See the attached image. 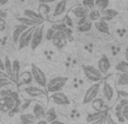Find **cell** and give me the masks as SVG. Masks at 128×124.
Instances as JSON below:
<instances>
[{
  "instance_id": "obj_1",
  "label": "cell",
  "mask_w": 128,
  "mask_h": 124,
  "mask_svg": "<svg viewBox=\"0 0 128 124\" xmlns=\"http://www.w3.org/2000/svg\"><path fill=\"white\" fill-rule=\"evenodd\" d=\"M68 82V78L66 77H54L51 80H48L46 84V90L47 93H58V91H62L64 86Z\"/></svg>"
},
{
  "instance_id": "obj_2",
  "label": "cell",
  "mask_w": 128,
  "mask_h": 124,
  "mask_svg": "<svg viewBox=\"0 0 128 124\" xmlns=\"http://www.w3.org/2000/svg\"><path fill=\"white\" fill-rule=\"evenodd\" d=\"M30 73H32V77H33V80L38 85V87H40V88L46 87V84H47L46 75H45V72L40 67L32 63L30 64Z\"/></svg>"
},
{
  "instance_id": "obj_3",
  "label": "cell",
  "mask_w": 128,
  "mask_h": 124,
  "mask_svg": "<svg viewBox=\"0 0 128 124\" xmlns=\"http://www.w3.org/2000/svg\"><path fill=\"white\" fill-rule=\"evenodd\" d=\"M83 70V75L86 78H88V80L92 81L93 84L96 82H101V80L104 79V75L99 71L98 68H94L93 66H83L82 67Z\"/></svg>"
},
{
  "instance_id": "obj_4",
  "label": "cell",
  "mask_w": 128,
  "mask_h": 124,
  "mask_svg": "<svg viewBox=\"0 0 128 124\" xmlns=\"http://www.w3.org/2000/svg\"><path fill=\"white\" fill-rule=\"evenodd\" d=\"M20 100L14 99L10 96H2L0 98V112L2 113H10L15 107H19Z\"/></svg>"
},
{
  "instance_id": "obj_5",
  "label": "cell",
  "mask_w": 128,
  "mask_h": 124,
  "mask_svg": "<svg viewBox=\"0 0 128 124\" xmlns=\"http://www.w3.org/2000/svg\"><path fill=\"white\" fill-rule=\"evenodd\" d=\"M45 36L44 32V24H40L35 27V31L33 32V36H32V42H30V47L32 50H36L40 44H42L43 40Z\"/></svg>"
},
{
  "instance_id": "obj_6",
  "label": "cell",
  "mask_w": 128,
  "mask_h": 124,
  "mask_svg": "<svg viewBox=\"0 0 128 124\" xmlns=\"http://www.w3.org/2000/svg\"><path fill=\"white\" fill-rule=\"evenodd\" d=\"M101 85H102L101 82H96V84L91 85V86L86 89V91L84 93V96H83V100H82V103H83L84 105L91 104V102L97 98V96L99 95L100 89H101Z\"/></svg>"
},
{
  "instance_id": "obj_7",
  "label": "cell",
  "mask_w": 128,
  "mask_h": 124,
  "mask_svg": "<svg viewBox=\"0 0 128 124\" xmlns=\"http://www.w3.org/2000/svg\"><path fill=\"white\" fill-rule=\"evenodd\" d=\"M35 27H28L24 33L20 35L19 40H18V49L19 50H22L25 47H27L28 45H30V42H32V36H33V32L35 31Z\"/></svg>"
},
{
  "instance_id": "obj_8",
  "label": "cell",
  "mask_w": 128,
  "mask_h": 124,
  "mask_svg": "<svg viewBox=\"0 0 128 124\" xmlns=\"http://www.w3.org/2000/svg\"><path fill=\"white\" fill-rule=\"evenodd\" d=\"M22 93L26 96H28L29 98H38V97H43V96H46V91L43 88L37 86H25L22 88Z\"/></svg>"
},
{
  "instance_id": "obj_9",
  "label": "cell",
  "mask_w": 128,
  "mask_h": 124,
  "mask_svg": "<svg viewBox=\"0 0 128 124\" xmlns=\"http://www.w3.org/2000/svg\"><path fill=\"white\" fill-rule=\"evenodd\" d=\"M51 100L55 105H58V106H68V105H70V98L66 96V94L62 93V91L53 93L51 95Z\"/></svg>"
},
{
  "instance_id": "obj_10",
  "label": "cell",
  "mask_w": 128,
  "mask_h": 124,
  "mask_svg": "<svg viewBox=\"0 0 128 124\" xmlns=\"http://www.w3.org/2000/svg\"><path fill=\"white\" fill-rule=\"evenodd\" d=\"M52 42L54 46H56L58 49H62L68 43V34L64 32H55L52 38Z\"/></svg>"
},
{
  "instance_id": "obj_11",
  "label": "cell",
  "mask_w": 128,
  "mask_h": 124,
  "mask_svg": "<svg viewBox=\"0 0 128 124\" xmlns=\"http://www.w3.org/2000/svg\"><path fill=\"white\" fill-rule=\"evenodd\" d=\"M111 68V62L109 60V58L106 55V54H102L101 58L98 61V69L99 71L102 73V75H106Z\"/></svg>"
},
{
  "instance_id": "obj_12",
  "label": "cell",
  "mask_w": 128,
  "mask_h": 124,
  "mask_svg": "<svg viewBox=\"0 0 128 124\" xmlns=\"http://www.w3.org/2000/svg\"><path fill=\"white\" fill-rule=\"evenodd\" d=\"M101 86H102V95H104V98L107 102H111L114 96H115V89H114V87L108 81H104Z\"/></svg>"
},
{
  "instance_id": "obj_13",
  "label": "cell",
  "mask_w": 128,
  "mask_h": 124,
  "mask_svg": "<svg viewBox=\"0 0 128 124\" xmlns=\"http://www.w3.org/2000/svg\"><path fill=\"white\" fill-rule=\"evenodd\" d=\"M66 6H68V0H58L53 9L54 17H60V16L64 15L66 11Z\"/></svg>"
},
{
  "instance_id": "obj_14",
  "label": "cell",
  "mask_w": 128,
  "mask_h": 124,
  "mask_svg": "<svg viewBox=\"0 0 128 124\" xmlns=\"http://www.w3.org/2000/svg\"><path fill=\"white\" fill-rule=\"evenodd\" d=\"M89 9H86L84 6H82V5H79V6H75L74 8L72 9V15L74 16L75 18H79V19H81V18H86L89 15Z\"/></svg>"
},
{
  "instance_id": "obj_15",
  "label": "cell",
  "mask_w": 128,
  "mask_h": 124,
  "mask_svg": "<svg viewBox=\"0 0 128 124\" xmlns=\"http://www.w3.org/2000/svg\"><path fill=\"white\" fill-rule=\"evenodd\" d=\"M45 113H46V109H45L44 105L42 103L36 102L33 106V114L37 120H43L45 117Z\"/></svg>"
},
{
  "instance_id": "obj_16",
  "label": "cell",
  "mask_w": 128,
  "mask_h": 124,
  "mask_svg": "<svg viewBox=\"0 0 128 124\" xmlns=\"http://www.w3.org/2000/svg\"><path fill=\"white\" fill-rule=\"evenodd\" d=\"M108 111L109 109H106V111H99V112H94V113H90L86 115V122H88L89 124L94 122V121L97 120H100V118L102 117H106L107 115H108Z\"/></svg>"
},
{
  "instance_id": "obj_17",
  "label": "cell",
  "mask_w": 128,
  "mask_h": 124,
  "mask_svg": "<svg viewBox=\"0 0 128 124\" xmlns=\"http://www.w3.org/2000/svg\"><path fill=\"white\" fill-rule=\"evenodd\" d=\"M11 70H12V75H11V81L17 84L18 78L20 76V62L18 60L11 61Z\"/></svg>"
},
{
  "instance_id": "obj_18",
  "label": "cell",
  "mask_w": 128,
  "mask_h": 124,
  "mask_svg": "<svg viewBox=\"0 0 128 124\" xmlns=\"http://www.w3.org/2000/svg\"><path fill=\"white\" fill-rule=\"evenodd\" d=\"M117 16H118V11L112 8H106L104 10L101 11V19L104 20V22L112 20L114 18H116Z\"/></svg>"
},
{
  "instance_id": "obj_19",
  "label": "cell",
  "mask_w": 128,
  "mask_h": 124,
  "mask_svg": "<svg viewBox=\"0 0 128 124\" xmlns=\"http://www.w3.org/2000/svg\"><path fill=\"white\" fill-rule=\"evenodd\" d=\"M91 106H92V108L94 109L96 112L109 109L108 106L106 105V102H104V99H102V98H98V97L91 102Z\"/></svg>"
},
{
  "instance_id": "obj_20",
  "label": "cell",
  "mask_w": 128,
  "mask_h": 124,
  "mask_svg": "<svg viewBox=\"0 0 128 124\" xmlns=\"http://www.w3.org/2000/svg\"><path fill=\"white\" fill-rule=\"evenodd\" d=\"M27 28H28V27L22 25V24H17L15 26V28H14V31H12V41L16 43V44L18 43V40H19L20 35H22Z\"/></svg>"
},
{
  "instance_id": "obj_21",
  "label": "cell",
  "mask_w": 128,
  "mask_h": 124,
  "mask_svg": "<svg viewBox=\"0 0 128 124\" xmlns=\"http://www.w3.org/2000/svg\"><path fill=\"white\" fill-rule=\"evenodd\" d=\"M33 81V77H32L30 71H25V72L20 73L19 78H18V85H24V86H29V84Z\"/></svg>"
},
{
  "instance_id": "obj_22",
  "label": "cell",
  "mask_w": 128,
  "mask_h": 124,
  "mask_svg": "<svg viewBox=\"0 0 128 124\" xmlns=\"http://www.w3.org/2000/svg\"><path fill=\"white\" fill-rule=\"evenodd\" d=\"M24 16L30 18V19H33V20H36V22H40V23H44V20H45V18L43 17V16H40L38 13L32 10V9H25Z\"/></svg>"
},
{
  "instance_id": "obj_23",
  "label": "cell",
  "mask_w": 128,
  "mask_h": 124,
  "mask_svg": "<svg viewBox=\"0 0 128 124\" xmlns=\"http://www.w3.org/2000/svg\"><path fill=\"white\" fill-rule=\"evenodd\" d=\"M93 25H94L96 29H97L99 33L109 34V32H110V29H109V25L107 24V22H104V20H102V19H99L98 22H94Z\"/></svg>"
},
{
  "instance_id": "obj_24",
  "label": "cell",
  "mask_w": 128,
  "mask_h": 124,
  "mask_svg": "<svg viewBox=\"0 0 128 124\" xmlns=\"http://www.w3.org/2000/svg\"><path fill=\"white\" fill-rule=\"evenodd\" d=\"M37 121L38 120L34 116L33 113H24L20 115V122L22 124H36Z\"/></svg>"
},
{
  "instance_id": "obj_25",
  "label": "cell",
  "mask_w": 128,
  "mask_h": 124,
  "mask_svg": "<svg viewBox=\"0 0 128 124\" xmlns=\"http://www.w3.org/2000/svg\"><path fill=\"white\" fill-rule=\"evenodd\" d=\"M17 22L19 23V24H22L25 25V26L27 27H34V26H38V25L43 24V23H40V22H36V20H33L30 19V18L28 17H18L17 18Z\"/></svg>"
},
{
  "instance_id": "obj_26",
  "label": "cell",
  "mask_w": 128,
  "mask_h": 124,
  "mask_svg": "<svg viewBox=\"0 0 128 124\" xmlns=\"http://www.w3.org/2000/svg\"><path fill=\"white\" fill-rule=\"evenodd\" d=\"M45 121H47L48 123L53 122V121L58 120V113H56L55 108L54 107H51V108H48L46 111V113H45V117H44Z\"/></svg>"
},
{
  "instance_id": "obj_27",
  "label": "cell",
  "mask_w": 128,
  "mask_h": 124,
  "mask_svg": "<svg viewBox=\"0 0 128 124\" xmlns=\"http://www.w3.org/2000/svg\"><path fill=\"white\" fill-rule=\"evenodd\" d=\"M116 84L119 87L128 86V72L119 73V75L117 76V79H116Z\"/></svg>"
},
{
  "instance_id": "obj_28",
  "label": "cell",
  "mask_w": 128,
  "mask_h": 124,
  "mask_svg": "<svg viewBox=\"0 0 128 124\" xmlns=\"http://www.w3.org/2000/svg\"><path fill=\"white\" fill-rule=\"evenodd\" d=\"M88 19L90 20V22H92V23L98 22L99 19H101V11L98 10L97 8L90 10L89 11V15H88Z\"/></svg>"
},
{
  "instance_id": "obj_29",
  "label": "cell",
  "mask_w": 128,
  "mask_h": 124,
  "mask_svg": "<svg viewBox=\"0 0 128 124\" xmlns=\"http://www.w3.org/2000/svg\"><path fill=\"white\" fill-rule=\"evenodd\" d=\"M52 28L55 32H64V33H66L68 35L70 34V29H68V27L66 26L64 23H55V24L52 25Z\"/></svg>"
},
{
  "instance_id": "obj_30",
  "label": "cell",
  "mask_w": 128,
  "mask_h": 124,
  "mask_svg": "<svg viewBox=\"0 0 128 124\" xmlns=\"http://www.w3.org/2000/svg\"><path fill=\"white\" fill-rule=\"evenodd\" d=\"M116 71H118L119 73H124V72H128V62L126 60H122L119 61L117 64L115 66Z\"/></svg>"
},
{
  "instance_id": "obj_31",
  "label": "cell",
  "mask_w": 128,
  "mask_h": 124,
  "mask_svg": "<svg viewBox=\"0 0 128 124\" xmlns=\"http://www.w3.org/2000/svg\"><path fill=\"white\" fill-rule=\"evenodd\" d=\"M50 13H51V7L48 6L47 4H40V6H38V14H40V16H43V17H46L47 15H50Z\"/></svg>"
},
{
  "instance_id": "obj_32",
  "label": "cell",
  "mask_w": 128,
  "mask_h": 124,
  "mask_svg": "<svg viewBox=\"0 0 128 124\" xmlns=\"http://www.w3.org/2000/svg\"><path fill=\"white\" fill-rule=\"evenodd\" d=\"M92 26H93V23L88 19L86 23H83V24H81V25L78 26V31H79L80 33H86V32L91 31Z\"/></svg>"
},
{
  "instance_id": "obj_33",
  "label": "cell",
  "mask_w": 128,
  "mask_h": 124,
  "mask_svg": "<svg viewBox=\"0 0 128 124\" xmlns=\"http://www.w3.org/2000/svg\"><path fill=\"white\" fill-rule=\"evenodd\" d=\"M4 73H6L7 76H8V78L11 80V75H12V70H11V60L8 58V56H6L4 58Z\"/></svg>"
},
{
  "instance_id": "obj_34",
  "label": "cell",
  "mask_w": 128,
  "mask_h": 124,
  "mask_svg": "<svg viewBox=\"0 0 128 124\" xmlns=\"http://www.w3.org/2000/svg\"><path fill=\"white\" fill-rule=\"evenodd\" d=\"M94 1H96V8H97L98 10L102 11L106 8H108L110 0H94Z\"/></svg>"
},
{
  "instance_id": "obj_35",
  "label": "cell",
  "mask_w": 128,
  "mask_h": 124,
  "mask_svg": "<svg viewBox=\"0 0 128 124\" xmlns=\"http://www.w3.org/2000/svg\"><path fill=\"white\" fill-rule=\"evenodd\" d=\"M82 1V6H84L86 9L92 10L96 8V1L94 0H81Z\"/></svg>"
},
{
  "instance_id": "obj_36",
  "label": "cell",
  "mask_w": 128,
  "mask_h": 124,
  "mask_svg": "<svg viewBox=\"0 0 128 124\" xmlns=\"http://www.w3.org/2000/svg\"><path fill=\"white\" fill-rule=\"evenodd\" d=\"M12 84V81H11L9 78H0V89L1 88H4V87L9 86V85Z\"/></svg>"
},
{
  "instance_id": "obj_37",
  "label": "cell",
  "mask_w": 128,
  "mask_h": 124,
  "mask_svg": "<svg viewBox=\"0 0 128 124\" xmlns=\"http://www.w3.org/2000/svg\"><path fill=\"white\" fill-rule=\"evenodd\" d=\"M54 33H55V31H54V29L52 28V27H50V28L47 29L46 32H45V36H44V37L46 38L47 41H52V38H53Z\"/></svg>"
},
{
  "instance_id": "obj_38",
  "label": "cell",
  "mask_w": 128,
  "mask_h": 124,
  "mask_svg": "<svg viewBox=\"0 0 128 124\" xmlns=\"http://www.w3.org/2000/svg\"><path fill=\"white\" fill-rule=\"evenodd\" d=\"M116 117H117V120H118V122H120V123H124L125 122V118H124V116H122V111H116Z\"/></svg>"
},
{
  "instance_id": "obj_39",
  "label": "cell",
  "mask_w": 128,
  "mask_h": 124,
  "mask_svg": "<svg viewBox=\"0 0 128 124\" xmlns=\"http://www.w3.org/2000/svg\"><path fill=\"white\" fill-rule=\"evenodd\" d=\"M122 116H124L125 121H128V105H126V106L122 107Z\"/></svg>"
},
{
  "instance_id": "obj_40",
  "label": "cell",
  "mask_w": 128,
  "mask_h": 124,
  "mask_svg": "<svg viewBox=\"0 0 128 124\" xmlns=\"http://www.w3.org/2000/svg\"><path fill=\"white\" fill-rule=\"evenodd\" d=\"M6 29V19L2 17H0V33L4 32Z\"/></svg>"
},
{
  "instance_id": "obj_41",
  "label": "cell",
  "mask_w": 128,
  "mask_h": 124,
  "mask_svg": "<svg viewBox=\"0 0 128 124\" xmlns=\"http://www.w3.org/2000/svg\"><path fill=\"white\" fill-rule=\"evenodd\" d=\"M106 124H118V123L116 122L112 117H111L110 114H108V115H107V117H106Z\"/></svg>"
},
{
  "instance_id": "obj_42",
  "label": "cell",
  "mask_w": 128,
  "mask_h": 124,
  "mask_svg": "<svg viewBox=\"0 0 128 124\" xmlns=\"http://www.w3.org/2000/svg\"><path fill=\"white\" fill-rule=\"evenodd\" d=\"M106 117H102V118H100V120H97V121H94V122H92L90 124H104L106 123Z\"/></svg>"
},
{
  "instance_id": "obj_43",
  "label": "cell",
  "mask_w": 128,
  "mask_h": 124,
  "mask_svg": "<svg viewBox=\"0 0 128 124\" xmlns=\"http://www.w3.org/2000/svg\"><path fill=\"white\" fill-rule=\"evenodd\" d=\"M36 1H38L40 4H52V2H56L58 1V0H36Z\"/></svg>"
},
{
  "instance_id": "obj_44",
  "label": "cell",
  "mask_w": 128,
  "mask_h": 124,
  "mask_svg": "<svg viewBox=\"0 0 128 124\" xmlns=\"http://www.w3.org/2000/svg\"><path fill=\"white\" fill-rule=\"evenodd\" d=\"M118 95H119L122 98H128V93H127V91L119 90V91H118Z\"/></svg>"
},
{
  "instance_id": "obj_45",
  "label": "cell",
  "mask_w": 128,
  "mask_h": 124,
  "mask_svg": "<svg viewBox=\"0 0 128 124\" xmlns=\"http://www.w3.org/2000/svg\"><path fill=\"white\" fill-rule=\"evenodd\" d=\"M64 24L66 25V26H72V22H71V19H70V17H68V16H66L65 17V23H64Z\"/></svg>"
},
{
  "instance_id": "obj_46",
  "label": "cell",
  "mask_w": 128,
  "mask_h": 124,
  "mask_svg": "<svg viewBox=\"0 0 128 124\" xmlns=\"http://www.w3.org/2000/svg\"><path fill=\"white\" fill-rule=\"evenodd\" d=\"M86 20H88V17H86V18H81V19H79V22H78V26H79V25H81V24H83V23H86Z\"/></svg>"
},
{
  "instance_id": "obj_47",
  "label": "cell",
  "mask_w": 128,
  "mask_h": 124,
  "mask_svg": "<svg viewBox=\"0 0 128 124\" xmlns=\"http://www.w3.org/2000/svg\"><path fill=\"white\" fill-rule=\"evenodd\" d=\"M36 124H48V122H47V121H45L44 118H43V120H38Z\"/></svg>"
},
{
  "instance_id": "obj_48",
  "label": "cell",
  "mask_w": 128,
  "mask_h": 124,
  "mask_svg": "<svg viewBox=\"0 0 128 124\" xmlns=\"http://www.w3.org/2000/svg\"><path fill=\"white\" fill-rule=\"evenodd\" d=\"M48 124H65V123H64V122H62V121L55 120V121H53V122H51V123H48Z\"/></svg>"
},
{
  "instance_id": "obj_49",
  "label": "cell",
  "mask_w": 128,
  "mask_h": 124,
  "mask_svg": "<svg viewBox=\"0 0 128 124\" xmlns=\"http://www.w3.org/2000/svg\"><path fill=\"white\" fill-rule=\"evenodd\" d=\"M0 78H8V76L4 73V71L0 70Z\"/></svg>"
},
{
  "instance_id": "obj_50",
  "label": "cell",
  "mask_w": 128,
  "mask_h": 124,
  "mask_svg": "<svg viewBox=\"0 0 128 124\" xmlns=\"http://www.w3.org/2000/svg\"><path fill=\"white\" fill-rule=\"evenodd\" d=\"M125 60L128 62V45L126 46V50H125Z\"/></svg>"
},
{
  "instance_id": "obj_51",
  "label": "cell",
  "mask_w": 128,
  "mask_h": 124,
  "mask_svg": "<svg viewBox=\"0 0 128 124\" xmlns=\"http://www.w3.org/2000/svg\"><path fill=\"white\" fill-rule=\"evenodd\" d=\"M0 70H2V71L4 70V61L2 60H0Z\"/></svg>"
},
{
  "instance_id": "obj_52",
  "label": "cell",
  "mask_w": 128,
  "mask_h": 124,
  "mask_svg": "<svg viewBox=\"0 0 128 124\" xmlns=\"http://www.w3.org/2000/svg\"><path fill=\"white\" fill-rule=\"evenodd\" d=\"M8 1H9V0H0V6H4V5H6Z\"/></svg>"
},
{
  "instance_id": "obj_53",
  "label": "cell",
  "mask_w": 128,
  "mask_h": 124,
  "mask_svg": "<svg viewBox=\"0 0 128 124\" xmlns=\"http://www.w3.org/2000/svg\"><path fill=\"white\" fill-rule=\"evenodd\" d=\"M127 103H128V98H127Z\"/></svg>"
},
{
  "instance_id": "obj_54",
  "label": "cell",
  "mask_w": 128,
  "mask_h": 124,
  "mask_svg": "<svg viewBox=\"0 0 128 124\" xmlns=\"http://www.w3.org/2000/svg\"><path fill=\"white\" fill-rule=\"evenodd\" d=\"M104 124H106V123H104Z\"/></svg>"
}]
</instances>
